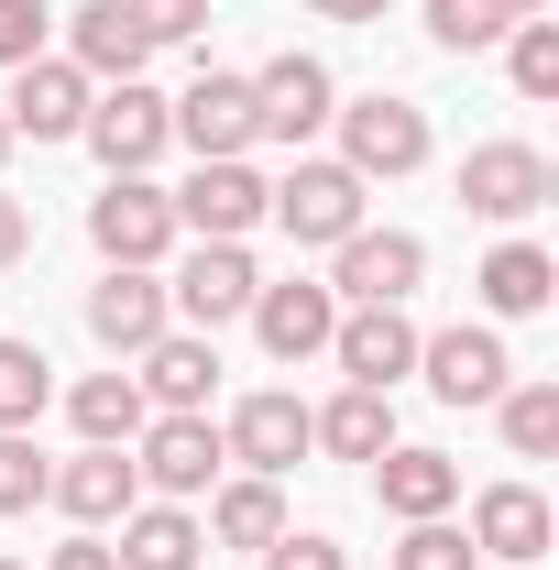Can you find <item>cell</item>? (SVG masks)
<instances>
[{
  "instance_id": "31",
  "label": "cell",
  "mask_w": 559,
  "mask_h": 570,
  "mask_svg": "<svg viewBox=\"0 0 559 570\" xmlns=\"http://www.w3.org/2000/svg\"><path fill=\"white\" fill-rule=\"evenodd\" d=\"M504 0H428V45L439 56H483V45H504Z\"/></svg>"
},
{
  "instance_id": "21",
  "label": "cell",
  "mask_w": 559,
  "mask_h": 570,
  "mask_svg": "<svg viewBox=\"0 0 559 570\" xmlns=\"http://www.w3.org/2000/svg\"><path fill=\"white\" fill-rule=\"evenodd\" d=\"M373 494H384V515H395V527L450 515V504H461V461H450V450H406V439H395V450L373 461Z\"/></svg>"
},
{
  "instance_id": "20",
  "label": "cell",
  "mask_w": 559,
  "mask_h": 570,
  "mask_svg": "<svg viewBox=\"0 0 559 570\" xmlns=\"http://www.w3.org/2000/svg\"><path fill=\"white\" fill-rule=\"evenodd\" d=\"M549 494H538V483H483V494H472V549H483V560H549Z\"/></svg>"
},
{
  "instance_id": "19",
  "label": "cell",
  "mask_w": 559,
  "mask_h": 570,
  "mask_svg": "<svg viewBox=\"0 0 559 570\" xmlns=\"http://www.w3.org/2000/svg\"><path fill=\"white\" fill-rule=\"evenodd\" d=\"M45 504H56V515H77V527H110V515H133V504H143L133 450H77V461H56Z\"/></svg>"
},
{
  "instance_id": "28",
  "label": "cell",
  "mask_w": 559,
  "mask_h": 570,
  "mask_svg": "<svg viewBox=\"0 0 559 570\" xmlns=\"http://www.w3.org/2000/svg\"><path fill=\"white\" fill-rule=\"evenodd\" d=\"M493 417H504V450H516V461H549L559 450V384H504Z\"/></svg>"
},
{
  "instance_id": "32",
  "label": "cell",
  "mask_w": 559,
  "mask_h": 570,
  "mask_svg": "<svg viewBox=\"0 0 559 570\" xmlns=\"http://www.w3.org/2000/svg\"><path fill=\"white\" fill-rule=\"evenodd\" d=\"M472 527H450V515H418L406 538H395V570H472Z\"/></svg>"
},
{
  "instance_id": "29",
  "label": "cell",
  "mask_w": 559,
  "mask_h": 570,
  "mask_svg": "<svg viewBox=\"0 0 559 570\" xmlns=\"http://www.w3.org/2000/svg\"><path fill=\"white\" fill-rule=\"evenodd\" d=\"M504 77H516V99H559V22L549 11L504 22Z\"/></svg>"
},
{
  "instance_id": "6",
  "label": "cell",
  "mask_w": 559,
  "mask_h": 570,
  "mask_svg": "<svg viewBox=\"0 0 559 570\" xmlns=\"http://www.w3.org/2000/svg\"><path fill=\"white\" fill-rule=\"evenodd\" d=\"M450 187H461V209H472V219H538L559 176H549V154H538V142H472Z\"/></svg>"
},
{
  "instance_id": "10",
  "label": "cell",
  "mask_w": 559,
  "mask_h": 570,
  "mask_svg": "<svg viewBox=\"0 0 559 570\" xmlns=\"http://www.w3.org/2000/svg\"><path fill=\"white\" fill-rule=\"evenodd\" d=\"M242 318H253V341H264L275 362H318V352H330V330H341V296H330L318 275H285V285H253Z\"/></svg>"
},
{
  "instance_id": "13",
  "label": "cell",
  "mask_w": 559,
  "mask_h": 570,
  "mask_svg": "<svg viewBox=\"0 0 559 570\" xmlns=\"http://www.w3.org/2000/svg\"><path fill=\"white\" fill-rule=\"evenodd\" d=\"M219 450H231L242 472H264V483H285V472L307 461V406H296L285 384H264V395H242V406H231V428H219Z\"/></svg>"
},
{
  "instance_id": "26",
  "label": "cell",
  "mask_w": 559,
  "mask_h": 570,
  "mask_svg": "<svg viewBox=\"0 0 559 570\" xmlns=\"http://www.w3.org/2000/svg\"><path fill=\"white\" fill-rule=\"evenodd\" d=\"M67 417H77V439H88V450H133L154 406H143V384H133V373H88V384L67 395Z\"/></svg>"
},
{
  "instance_id": "35",
  "label": "cell",
  "mask_w": 559,
  "mask_h": 570,
  "mask_svg": "<svg viewBox=\"0 0 559 570\" xmlns=\"http://www.w3.org/2000/svg\"><path fill=\"white\" fill-rule=\"evenodd\" d=\"M45 22H56L45 0H0V67H33L45 56Z\"/></svg>"
},
{
  "instance_id": "7",
  "label": "cell",
  "mask_w": 559,
  "mask_h": 570,
  "mask_svg": "<svg viewBox=\"0 0 559 570\" xmlns=\"http://www.w3.org/2000/svg\"><path fill=\"white\" fill-rule=\"evenodd\" d=\"M176 330V307H165V285H154V264H110V275L88 285V341L110 362H133V352H154Z\"/></svg>"
},
{
  "instance_id": "17",
  "label": "cell",
  "mask_w": 559,
  "mask_h": 570,
  "mask_svg": "<svg viewBox=\"0 0 559 570\" xmlns=\"http://www.w3.org/2000/svg\"><path fill=\"white\" fill-rule=\"evenodd\" d=\"M264 219V176L242 165V154H209L187 187H176V230H198V242H242Z\"/></svg>"
},
{
  "instance_id": "37",
  "label": "cell",
  "mask_w": 559,
  "mask_h": 570,
  "mask_svg": "<svg viewBox=\"0 0 559 570\" xmlns=\"http://www.w3.org/2000/svg\"><path fill=\"white\" fill-rule=\"evenodd\" d=\"M33 570H121V560H110V538H67V549H45Z\"/></svg>"
},
{
  "instance_id": "24",
  "label": "cell",
  "mask_w": 559,
  "mask_h": 570,
  "mask_svg": "<svg viewBox=\"0 0 559 570\" xmlns=\"http://www.w3.org/2000/svg\"><path fill=\"white\" fill-rule=\"evenodd\" d=\"M198 549H209V527H198L187 504H133L110 560H121V570H198Z\"/></svg>"
},
{
  "instance_id": "3",
  "label": "cell",
  "mask_w": 559,
  "mask_h": 570,
  "mask_svg": "<svg viewBox=\"0 0 559 570\" xmlns=\"http://www.w3.org/2000/svg\"><path fill=\"white\" fill-rule=\"evenodd\" d=\"M330 253H341V264H330V296H341V307H406L428 285V242L418 230H373V219H362Z\"/></svg>"
},
{
  "instance_id": "16",
  "label": "cell",
  "mask_w": 559,
  "mask_h": 570,
  "mask_svg": "<svg viewBox=\"0 0 559 570\" xmlns=\"http://www.w3.org/2000/svg\"><path fill=\"white\" fill-rule=\"evenodd\" d=\"M88 77L67 67V56H33V67H11V99H0V121H11V142L33 132V142H67L77 121H88Z\"/></svg>"
},
{
  "instance_id": "4",
  "label": "cell",
  "mask_w": 559,
  "mask_h": 570,
  "mask_svg": "<svg viewBox=\"0 0 559 570\" xmlns=\"http://www.w3.org/2000/svg\"><path fill=\"white\" fill-rule=\"evenodd\" d=\"M88 242H99V264H165L176 253V198L154 176H110L88 198Z\"/></svg>"
},
{
  "instance_id": "25",
  "label": "cell",
  "mask_w": 559,
  "mask_h": 570,
  "mask_svg": "<svg viewBox=\"0 0 559 570\" xmlns=\"http://www.w3.org/2000/svg\"><path fill=\"white\" fill-rule=\"evenodd\" d=\"M472 285H483V307H493V318H538V307L559 296V264L538 253V242H493Z\"/></svg>"
},
{
  "instance_id": "41",
  "label": "cell",
  "mask_w": 559,
  "mask_h": 570,
  "mask_svg": "<svg viewBox=\"0 0 559 570\" xmlns=\"http://www.w3.org/2000/svg\"><path fill=\"white\" fill-rule=\"evenodd\" d=\"M0 165H11V121H0Z\"/></svg>"
},
{
  "instance_id": "1",
  "label": "cell",
  "mask_w": 559,
  "mask_h": 570,
  "mask_svg": "<svg viewBox=\"0 0 559 570\" xmlns=\"http://www.w3.org/2000/svg\"><path fill=\"white\" fill-rule=\"evenodd\" d=\"M264 219H275L285 242H351L362 230V176H351L341 154H296L285 165V187H264Z\"/></svg>"
},
{
  "instance_id": "40",
  "label": "cell",
  "mask_w": 559,
  "mask_h": 570,
  "mask_svg": "<svg viewBox=\"0 0 559 570\" xmlns=\"http://www.w3.org/2000/svg\"><path fill=\"white\" fill-rule=\"evenodd\" d=\"M504 11H516V22H527V11H549V0H504Z\"/></svg>"
},
{
  "instance_id": "8",
  "label": "cell",
  "mask_w": 559,
  "mask_h": 570,
  "mask_svg": "<svg viewBox=\"0 0 559 570\" xmlns=\"http://www.w3.org/2000/svg\"><path fill=\"white\" fill-rule=\"evenodd\" d=\"M219 428L209 417H143V439H133V472H143V494H165V504H187V494H209L219 483Z\"/></svg>"
},
{
  "instance_id": "27",
  "label": "cell",
  "mask_w": 559,
  "mask_h": 570,
  "mask_svg": "<svg viewBox=\"0 0 559 570\" xmlns=\"http://www.w3.org/2000/svg\"><path fill=\"white\" fill-rule=\"evenodd\" d=\"M209 538H219V549H275V538H285V494L264 483V472L219 483V494H209Z\"/></svg>"
},
{
  "instance_id": "12",
  "label": "cell",
  "mask_w": 559,
  "mask_h": 570,
  "mask_svg": "<svg viewBox=\"0 0 559 570\" xmlns=\"http://www.w3.org/2000/svg\"><path fill=\"white\" fill-rule=\"evenodd\" d=\"M77 132H88V154H99L110 176H143V165H154V154L176 142V132H165V99H154L143 77H121V88H99Z\"/></svg>"
},
{
  "instance_id": "22",
  "label": "cell",
  "mask_w": 559,
  "mask_h": 570,
  "mask_svg": "<svg viewBox=\"0 0 559 570\" xmlns=\"http://www.w3.org/2000/svg\"><path fill=\"white\" fill-rule=\"evenodd\" d=\"M307 450H330V461H384V450H395V395L341 384L330 406H307Z\"/></svg>"
},
{
  "instance_id": "42",
  "label": "cell",
  "mask_w": 559,
  "mask_h": 570,
  "mask_svg": "<svg viewBox=\"0 0 559 570\" xmlns=\"http://www.w3.org/2000/svg\"><path fill=\"white\" fill-rule=\"evenodd\" d=\"M0 570H33V560H0Z\"/></svg>"
},
{
  "instance_id": "9",
  "label": "cell",
  "mask_w": 559,
  "mask_h": 570,
  "mask_svg": "<svg viewBox=\"0 0 559 570\" xmlns=\"http://www.w3.org/2000/svg\"><path fill=\"white\" fill-rule=\"evenodd\" d=\"M330 110H341V88H330L318 56H275V67L253 77V142H318Z\"/></svg>"
},
{
  "instance_id": "30",
  "label": "cell",
  "mask_w": 559,
  "mask_h": 570,
  "mask_svg": "<svg viewBox=\"0 0 559 570\" xmlns=\"http://www.w3.org/2000/svg\"><path fill=\"white\" fill-rule=\"evenodd\" d=\"M45 395H56V362L0 330V428H33V417H45Z\"/></svg>"
},
{
  "instance_id": "15",
  "label": "cell",
  "mask_w": 559,
  "mask_h": 570,
  "mask_svg": "<svg viewBox=\"0 0 559 570\" xmlns=\"http://www.w3.org/2000/svg\"><path fill=\"white\" fill-rule=\"evenodd\" d=\"M143 373V406L154 417H209V395H219V352H209V330H165L154 352H133Z\"/></svg>"
},
{
  "instance_id": "38",
  "label": "cell",
  "mask_w": 559,
  "mask_h": 570,
  "mask_svg": "<svg viewBox=\"0 0 559 570\" xmlns=\"http://www.w3.org/2000/svg\"><path fill=\"white\" fill-rule=\"evenodd\" d=\"M22 253H33V209H22V198H0V264H22Z\"/></svg>"
},
{
  "instance_id": "2",
  "label": "cell",
  "mask_w": 559,
  "mask_h": 570,
  "mask_svg": "<svg viewBox=\"0 0 559 570\" xmlns=\"http://www.w3.org/2000/svg\"><path fill=\"white\" fill-rule=\"evenodd\" d=\"M330 121H341V165L362 176V187H373V176L395 187V176H418V165H428V110H418V99H395V88L341 99Z\"/></svg>"
},
{
  "instance_id": "14",
  "label": "cell",
  "mask_w": 559,
  "mask_h": 570,
  "mask_svg": "<svg viewBox=\"0 0 559 570\" xmlns=\"http://www.w3.org/2000/svg\"><path fill=\"white\" fill-rule=\"evenodd\" d=\"M165 132L187 142L198 165H209V154H253V77L198 67V88H187V99H165Z\"/></svg>"
},
{
  "instance_id": "5",
  "label": "cell",
  "mask_w": 559,
  "mask_h": 570,
  "mask_svg": "<svg viewBox=\"0 0 559 570\" xmlns=\"http://www.w3.org/2000/svg\"><path fill=\"white\" fill-rule=\"evenodd\" d=\"M418 373H428L439 406H493V395L516 384V352H504V330L461 318V330H428L418 341Z\"/></svg>"
},
{
  "instance_id": "33",
  "label": "cell",
  "mask_w": 559,
  "mask_h": 570,
  "mask_svg": "<svg viewBox=\"0 0 559 570\" xmlns=\"http://www.w3.org/2000/svg\"><path fill=\"white\" fill-rule=\"evenodd\" d=\"M45 483H56V461H45L22 428H0V515H33V504H45Z\"/></svg>"
},
{
  "instance_id": "39",
  "label": "cell",
  "mask_w": 559,
  "mask_h": 570,
  "mask_svg": "<svg viewBox=\"0 0 559 570\" xmlns=\"http://www.w3.org/2000/svg\"><path fill=\"white\" fill-rule=\"evenodd\" d=\"M318 22H384V0H307Z\"/></svg>"
},
{
  "instance_id": "36",
  "label": "cell",
  "mask_w": 559,
  "mask_h": 570,
  "mask_svg": "<svg viewBox=\"0 0 559 570\" xmlns=\"http://www.w3.org/2000/svg\"><path fill=\"white\" fill-rule=\"evenodd\" d=\"M264 570H351L341 538H318V527H285L275 549H264Z\"/></svg>"
},
{
  "instance_id": "23",
  "label": "cell",
  "mask_w": 559,
  "mask_h": 570,
  "mask_svg": "<svg viewBox=\"0 0 559 570\" xmlns=\"http://www.w3.org/2000/svg\"><path fill=\"white\" fill-rule=\"evenodd\" d=\"M143 56H154V45H143V22L121 11V0L67 11V67L88 77V88H99V77H110V88H121V77H143Z\"/></svg>"
},
{
  "instance_id": "34",
  "label": "cell",
  "mask_w": 559,
  "mask_h": 570,
  "mask_svg": "<svg viewBox=\"0 0 559 570\" xmlns=\"http://www.w3.org/2000/svg\"><path fill=\"white\" fill-rule=\"evenodd\" d=\"M121 11L143 22V45H198L209 33V0H121Z\"/></svg>"
},
{
  "instance_id": "18",
  "label": "cell",
  "mask_w": 559,
  "mask_h": 570,
  "mask_svg": "<svg viewBox=\"0 0 559 570\" xmlns=\"http://www.w3.org/2000/svg\"><path fill=\"white\" fill-rule=\"evenodd\" d=\"M253 253H242V242H198V253H187V264H176V285H165V307H176V318H187V330H219V318H242V307H253Z\"/></svg>"
},
{
  "instance_id": "11",
  "label": "cell",
  "mask_w": 559,
  "mask_h": 570,
  "mask_svg": "<svg viewBox=\"0 0 559 570\" xmlns=\"http://www.w3.org/2000/svg\"><path fill=\"white\" fill-rule=\"evenodd\" d=\"M418 318L406 307H341V330H330V362H341L351 384H373V395H395L406 373H418Z\"/></svg>"
}]
</instances>
